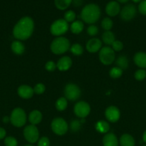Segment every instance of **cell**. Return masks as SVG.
Returning a JSON list of instances; mask_svg holds the SVG:
<instances>
[{"instance_id": "cell-1", "label": "cell", "mask_w": 146, "mask_h": 146, "mask_svg": "<svg viewBox=\"0 0 146 146\" xmlns=\"http://www.w3.org/2000/svg\"><path fill=\"white\" fill-rule=\"evenodd\" d=\"M34 29V20L29 17L20 19L13 29V35L17 39L24 41L29 38Z\"/></svg>"}, {"instance_id": "cell-2", "label": "cell", "mask_w": 146, "mask_h": 146, "mask_svg": "<svg viewBox=\"0 0 146 146\" xmlns=\"http://www.w3.org/2000/svg\"><path fill=\"white\" fill-rule=\"evenodd\" d=\"M100 9L95 4H88L84 6L81 11V18L87 24H92L98 21L100 17Z\"/></svg>"}, {"instance_id": "cell-3", "label": "cell", "mask_w": 146, "mask_h": 146, "mask_svg": "<svg viewBox=\"0 0 146 146\" xmlns=\"http://www.w3.org/2000/svg\"><path fill=\"white\" fill-rule=\"evenodd\" d=\"M70 48V41L65 37L59 36L54 39L50 45L52 52L57 55L67 52Z\"/></svg>"}, {"instance_id": "cell-4", "label": "cell", "mask_w": 146, "mask_h": 146, "mask_svg": "<svg viewBox=\"0 0 146 146\" xmlns=\"http://www.w3.org/2000/svg\"><path fill=\"white\" fill-rule=\"evenodd\" d=\"M10 122L17 128L24 126L27 122V115L24 110L21 108H14L10 115Z\"/></svg>"}, {"instance_id": "cell-5", "label": "cell", "mask_w": 146, "mask_h": 146, "mask_svg": "<svg viewBox=\"0 0 146 146\" xmlns=\"http://www.w3.org/2000/svg\"><path fill=\"white\" fill-rule=\"evenodd\" d=\"M69 29V24L62 19H59L52 24L50 27V32L52 35L60 36L65 34Z\"/></svg>"}, {"instance_id": "cell-6", "label": "cell", "mask_w": 146, "mask_h": 146, "mask_svg": "<svg viewBox=\"0 0 146 146\" xmlns=\"http://www.w3.org/2000/svg\"><path fill=\"white\" fill-rule=\"evenodd\" d=\"M99 58L100 62L104 65H110L115 59L114 50L109 46L102 47L99 52Z\"/></svg>"}, {"instance_id": "cell-7", "label": "cell", "mask_w": 146, "mask_h": 146, "mask_svg": "<svg viewBox=\"0 0 146 146\" xmlns=\"http://www.w3.org/2000/svg\"><path fill=\"white\" fill-rule=\"evenodd\" d=\"M64 94L67 100L71 101H77L81 95L80 87L75 84L70 83L65 86L64 89Z\"/></svg>"}, {"instance_id": "cell-8", "label": "cell", "mask_w": 146, "mask_h": 146, "mask_svg": "<svg viewBox=\"0 0 146 146\" xmlns=\"http://www.w3.org/2000/svg\"><path fill=\"white\" fill-rule=\"evenodd\" d=\"M51 128L56 135H63L68 131V125L64 118H55L52 121Z\"/></svg>"}, {"instance_id": "cell-9", "label": "cell", "mask_w": 146, "mask_h": 146, "mask_svg": "<svg viewBox=\"0 0 146 146\" xmlns=\"http://www.w3.org/2000/svg\"><path fill=\"white\" fill-rule=\"evenodd\" d=\"M24 136L26 141L30 143L37 142L40 138V132L38 128L34 125H29L24 129Z\"/></svg>"}, {"instance_id": "cell-10", "label": "cell", "mask_w": 146, "mask_h": 146, "mask_svg": "<svg viewBox=\"0 0 146 146\" xmlns=\"http://www.w3.org/2000/svg\"><path fill=\"white\" fill-rule=\"evenodd\" d=\"M90 106L85 101H79L74 105V113L78 118H84L90 114Z\"/></svg>"}, {"instance_id": "cell-11", "label": "cell", "mask_w": 146, "mask_h": 146, "mask_svg": "<svg viewBox=\"0 0 146 146\" xmlns=\"http://www.w3.org/2000/svg\"><path fill=\"white\" fill-rule=\"evenodd\" d=\"M137 14L135 6L129 4L123 7L120 10V17L125 21H128L133 19Z\"/></svg>"}, {"instance_id": "cell-12", "label": "cell", "mask_w": 146, "mask_h": 146, "mask_svg": "<svg viewBox=\"0 0 146 146\" xmlns=\"http://www.w3.org/2000/svg\"><path fill=\"white\" fill-rule=\"evenodd\" d=\"M106 119L111 123H115L120 119V111L116 106H110L107 107L104 112Z\"/></svg>"}, {"instance_id": "cell-13", "label": "cell", "mask_w": 146, "mask_h": 146, "mask_svg": "<svg viewBox=\"0 0 146 146\" xmlns=\"http://www.w3.org/2000/svg\"><path fill=\"white\" fill-rule=\"evenodd\" d=\"M106 14L110 17H115L120 12V6L116 1L108 2L105 7Z\"/></svg>"}, {"instance_id": "cell-14", "label": "cell", "mask_w": 146, "mask_h": 146, "mask_svg": "<svg viewBox=\"0 0 146 146\" xmlns=\"http://www.w3.org/2000/svg\"><path fill=\"white\" fill-rule=\"evenodd\" d=\"M17 93L21 98L29 99L34 95V89L28 85H21L18 88Z\"/></svg>"}, {"instance_id": "cell-15", "label": "cell", "mask_w": 146, "mask_h": 146, "mask_svg": "<svg viewBox=\"0 0 146 146\" xmlns=\"http://www.w3.org/2000/svg\"><path fill=\"white\" fill-rule=\"evenodd\" d=\"M86 48L90 53H96L102 48V41L97 38L89 40L86 44Z\"/></svg>"}, {"instance_id": "cell-16", "label": "cell", "mask_w": 146, "mask_h": 146, "mask_svg": "<svg viewBox=\"0 0 146 146\" xmlns=\"http://www.w3.org/2000/svg\"><path fill=\"white\" fill-rule=\"evenodd\" d=\"M72 65V61L69 56H63L59 59L57 63V68L61 71H66Z\"/></svg>"}, {"instance_id": "cell-17", "label": "cell", "mask_w": 146, "mask_h": 146, "mask_svg": "<svg viewBox=\"0 0 146 146\" xmlns=\"http://www.w3.org/2000/svg\"><path fill=\"white\" fill-rule=\"evenodd\" d=\"M134 63L135 64L136 66L140 68H143L145 69L146 68V53L142 52H137L135 54L134 58Z\"/></svg>"}, {"instance_id": "cell-18", "label": "cell", "mask_w": 146, "mask_h": 146, "mask_svg": "<svg viewBox=\"0 0 146 146\" xmlns=\"http://www.w3.org/2000/svg\"><path fill=\"white\" fill-rule=\"evenodd\" d=\"M104 146H118V139L113 133H106L102 138Z\"/></svg>"}, {"instance_id": "cell-19", "label": "cell", "mask_w": 146, "mask_h": 146, "mask_svg": "<svg viewBox=\"0 0 146 146\" xmlns=\"http://www.w3.org/2000/svg\"><path fill=\"white\" fill-rule=\"evenodd\" d=\"M42 119V113L37 110L32 111L31 112H30L29 115V121L31 125H37L41 122Z\"/></svg>"}, {"instance_id": "cell-20", "label": "cell", "mask_w": 146, "mask_h": 146, "mask_svg": "<svg viewBox=\"0 0 146 146\" xmlns=\"http://www.w3.org/2000/svg\"><path fill=\"white\" fill-rule=\"evenodd\" d=\"M120 144L121 146H135V142L131 135L125 133L120 137Z\"/></svg>"}, {"instance_id": "cell-21", "label": "cell", "mask_w": 146, "mask_h": 146, "mask_svg": "<svg viewBox=\"0 0 146 146\" xmlns=\"http://www.w3.org/2000/svg\"><path fill=\"white\" fill-rule=\"evenodd\" d=\"M11 48L13 52L17 55H21L25 51V47H24V44L20 41L19 40H17V41H13L12 44L11 45Z\"/></svg>"}, {"instance_id": "cell-22", "label": "cell", "mask_w": 146, "mask_h": 146, "mask_svg": "<svg viewBox=\"0 0 146 146\" xmlns=\"http://www.w3.org/2000/svg\"><path fill=\"white\" fill-rule=\"evenodd\" d=\"M95 129L97 132L100 133H107L110 130V125L104 121H100L96 123Z\"/></svg>"}, {"instance_id": "cell-23", "label": "cell", "mask_w": 146, "mask_h": 146, "mask_svg": "<svg viewBox=\"0 0 146 146\" xmlns=\"http://www.w3.org/2000/svg\"><path fill=\"white\" fill-rule=\"evenodd\" d=\"M102 39L106 45H112V44L115 41V36L112 31H105L102 35Z\"/></svg>"}, {"instance_id": "cell-24", "label": "cell", "mask_w": 146, "mask_h": 146, "mask_svg": "<svg viewBox=\"0 0 146 146\" xmlns=\"http://www.w3.org/2000/svg\"><path fill=\"white\" fill-rule=\"evenodd\" d=\"M84 29V24L81 21H74L70 26V30L74 34H79Z\"/></svg>"}, {"instance_id": "cell-25", "label": "cell", "mask_w": 146, "mask_h": 146, "mask_svg": "<svg viewBox=\"0 0 146 146\" xmlns=\"http://www.w3.org/2000/svg\"><path fill=\"white\" fill-rule=\"evenodd\" d=\"M116 65L122 70H125L128 68L129 61L125 56H120L116 59Z\"/></svg>"}, {"instance_id": "cell-26", "label": "cell", "mask_w": 146, "mask_h": 146, "mask_svg": "<svg viewBox=\"0 0 146 146\" xmlns=\"http://www.w3.org/2000/svg\"><path fill=\"white\" fill-rule=\"evenodd\" d=\"M72 3V0H54V5L59 10H65Z\"/></svg>"}, {"instance_id": "cell-27", "label": "cell", "mask_w": 146, "mask_h": 146, "mask_svg": "<svg viewBox=\"0 0 146 146\" xmlns=\"http://www.w3.org/2000/svg\"><path fill=\"white\" fill-rule=\"evenodd\" d=\"M56 109L59 111H63L67 107V100L65 97H61L58 98L55 103Z\"/></svg>"}, {"instance_id": "cell-28", "label": "cell", "mask_w": 146, "mask_h": 146, "mask_svg": "<svg viewBox=\"0 0 146 146\" xmlns=\"http://www.w3.org/2000/svg\"><path fill=\"white\" fill-rule=\"evenodd\" d=\"M123 70H122L121 68H120L119 67L115 66L113 67L110 69V76L112 78H114V79H116V78H119L120 77H121V76L123 75Z\"/></svg>"}, {"instance_id": "cell-29", "label": "cell", "mask_w": 146, "mask_h": 146, "mask_svg": "<svg viewBox=\"0 0 146 146\" xmlns=\"http://www.w3.org/2000/svg\"><path fill=\"white\" fill-rule=\"evenodd\" d=\"M70 51L74 56H80L83 53V48L81 44H74L70 46Z\"/></svg>"}, {"instance_id": "cell-30", "label": "cell", "mask_w": 146, "mask_h": 146, "mask_svg": "<svg viewBox=\"0 0 146 146\" xmlns=\"http://www.w3.org/2000/svg\"><path fill=\"white\" fill-rule=\"evenodd\" d=\"M101 26L103 29H104L105 31H110V29L113 28V22L111 19L106 17V18L103 19L102 21Z\"/></svg>"}, {"instance_id": "cell-31", "label": "cell", "mask_w": 146, "mask_h": 146, "mask_svg": "<svg viewBox=\"0 0 146 146\" xmlns=\"http://www.w3.org/2000/svg\"><path fill=\"white\" fill-rule=\"evenodd\" d=\"M134 77L137 81H143L146 78V70L143 69V68H140L135 72Z\"/></svg>"}, {"instance_id": "cell-32", "label": "cell", "mask_w": 146, "mask_h": 146, "mask_svg": "<svg viewBox=\"0 0 146 146\" xmlns=\"http://www.w3.org/2000/svg\"><path fill=\"white\" fill-rule=\"evenodd\" d=\"M64 19L65 20L67 23L73 22V21H74V20H75L76 14L72 10H69V11H66V12L64 13Z\"/></svg>"}, {"instance_id": "cell-33", "label": "cell", "mask_w": 146, "mask_h": 146, "mask_svg": "<svg viewBox=\"0 0 146 146\" xmlns=\"http://www.w3.org/2000/svg\"><path fill=\"white\" fill-rule=\"evenodd\" d=\"M82 124L81 123L80 121L79 120H73L70 123V129L72 132H77L80 130Z\"/></svg>"}, {"instance_id": "cell-34", "label": "cell", "mask_w": 146, "mask_h": 146, "mask_svg": "<svg viewBox=\"0 0 146 146\" xmlns=\"http://www.w3.org/2000/svg\"><path fill=\"white\" fill-rule=\"evenodd\" d=\"M17 144H18L17 140L12 136H8L4 139L5 146H17Z\"/></svg>"}, {"instance_id": "cell-35", "label": "cell", "mask_w": 146, "mask_h": 146, "mask_svg": "<svg viewBox=\"0 0 146 146\" xmlns=\"http://www.w3.org/2000/svg\"><path fill=\"white\" fill-rule=\"evenodd\" d=\"M33 89H34V93H35L36 94H38V95L42 94L45 91V86L42 83H39L36 84Z\"/></svg>"}, {"instance_id": "cell-36", "label": "cell", "mask_w": 146, "mask_h": 146, "mask_svg": "<svg viewBox=\"0 0 146 146\" xmlns=\"http://www.w3.org/2000/svg\"><path fill=\"white\" fill-rule=\"evenodd\" d=\"M87 34L90 36H94L97 35L99 32V29L97 28V26L95 25H90V27L87 28Z\"/></svg>"}, {"instance_id": "cell-37", "label": "cell", "mask_w": 146, "mask_h": 146, "mask_svg": "<svg viewBox=\"0 0 146 146\" xmlns=\"http://www.w3.org/2000/svg\"><path fill=\"white\" fill-rule=\"evenodd\" d=\"M112 48L114 50V51H120L123 50V44L120 41H115L112 44Z\"/></svg>"}, {"instance_id": "cell-38", "label": "cell", "mask_w": 146, "mask_h": 146, "mask_svg": "<svg viewBox=\"0 0 146 146\" xmlns=\"http://www.w3.org/2000/svg\"><path fill=\"white\" fill-rule=\"evenodd\" d=\"M37 145L38 146H50V141L47 137H42L41 138L38 140L37 141Z\"/></svg>"}, {"instance_id": "cell-39", "label": "cell", "mask_w": 146, "mask_h": 146, "mask_svg": "<svg viewBox=\"0 0 146 146\" xmlns=\"http://www.w3.org/2000/svg\"><path fill=\"white\" fill-rule=\"evenodd\" d=\"M56 68H57V64L53 61H49L46 63L45 69L47 71L52 72V71H54Z\"/></svg>"}, {"instance_id": "cell-40", "label": "cell", "mask_w": 146, "mask_h": 146, "mask_svg": "<svg viewBox=\"0 0 146 146\" xmlns=\"http://www.w3.org/2000/svg\"><path fill=\"white\" fill-rule=\"evenodd\" d=\"M138 11L143 15H146V0L140 1L138 5Z\"/></svg>"}, {"instance_id": "cell-41", "label": "cell", "mask_w": 146, "mask_h": 146, "mask_svg": "<svg viewBox=\"0 0 146 146\" xmlns=\"http://www.w3.org/2000/svg\"><path fill=\"white\" fill-rule=\"evenodd\" d=\"M6 134H7V133H6L5 129L0 127V140H1V139H3V138H5Z\"/></svg>"}, {"instance_id": "cell-42", "label": "cell", "mask_w": 146, "mask_h": 146, "mask_svg": "<svg viewBox=\"0 0 146 146\" xmlns=\"http://www.w3.org/2000/svg\"><path fill=\"white\" fill-rule=\"evenodd\" d=\"M72 3L75 7H80L82 4V0H72Z\"/></svg>"}, {"instance_id": "cell-43", "label": "cell", "mask_w": 146, "mask_h": 146, "mask_svg": "<svg viewBox=\"0 0 146 146\" xmlns=\"http://www.w3.org/2000/svg\"><path fill=\"white\" fill-rule=\"evenodd\" d=\"M9 121H10V117L4 116V118H3V122H4V123H7L9 122Z\"/></svg>"}, {"instance_id": "cell-44", "label": "cell", "mask_w": 146, "mask_h": 146, "mask_svg": "<svg viewBox=\"0 0 146 146\" xmlns=\"http://www.w3.org/2000/svg\"><path fill=\"white\" fill-rule=\"evenodd\" d=\"M143 141L144 143H146V130L145 131V132L143 133Z\"/></svg>"}, {"instance_id": "cell-45", "label": "cell", "mask_w": 146, "mask_h": 146, "mask_svg": "<svg viewBox=\"0 0 146 146\" xmlns=\"http://www.w3.org/2000/svg\"><path fill=\"white\" fill-rule=\"evenodd\" d=\"M117 2H120V3H126L128 1H130V0H117Z\"/></svg>"}, {"instance_id": "cell-46", "label": "cell", "mask_w": 146, "mask_h": 146, "mask_svg": "<svg viewBox=\"0 0 146 146\" xmlns=\"http://www.w3.org/2000/svg\"><path fill=\"white\" fill-rule=\"evenodd\" d=\"M134 3H140V1H142L143 0H132Z\"/></svg>"}, {"instance_id": "cell-47", "label": "cell", "mask_w": 146, "mask_h": 146, "mask_svg": "<svg viewBox=\"0 0 146 146\" xmlns=\"http://www.w3.org/2000/svg\"><path fill=\"white\" fill-rule=\"evenodd\" d=\"M24 146H34V145H24Z\"/></svg>"}, {"instance_id": "cell-48", "label": "cell", "mask_w": 146, "mask_h": 146, "mask_svg": "<svg viewBox=\"0 0 146 146\" xmlns=\"http://www.w3.org/2000/svg\"><path fill=\"white\" fill-rule=\"evenodd\" d=\"M143 146H146V145H143Z\"/></svg>"}]
</instances>
